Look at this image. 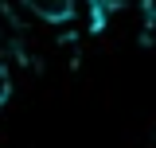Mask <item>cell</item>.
Returning a JSON list of instances; mask_svg holds the SVG:
<instances>
[{"label": "cell", "mask_w": 156, "mask_h": 148, "mask_svg": "<svg viewBox=\"0 0 156 148\" xmlns=\"http://www.w3.org/2000/svg\"><path fill=\"white\" fill-rule=\"evenodd\" d=\"M8 93H12V82H8V74H4V66H0V105L8 101Z\"/></svg>", "instance_id": "3"}, {"label": "cell", "mask_w": 156, "mask_h": 148, "mask_svg": "<svg viewBox=\"0 0 156 148\" xmlns=\"http://www.w3.org/2000/svg\"><path fill=\"white\" fill-rule=\"evenodd\" d=\"M144 8H148V16H156V0H144Z\"/></svg>", "instance_id": "4"}, {"label": "cell", "mask_w": 156, "mask_h": 148, "mask_svg": "<svg viewBox=\"0 0 156 148\" xmlns=\"http://www.w3.org/2000/svg\"><path fill=\"white\" fill-rule=\"evenodd\" d=\"M23 8L35 19H47V23H66L74 16V0H23Z\"/></svg>", "instance_id": "1"}, {"label": "cell", "mask_w": 156, "mask_h": 148, "mask_svg": "<svg viewBox=\"0 0 156 148\" xmlns=\"http://www.w3.org/2000/svg\"><path fill=\"white\" fill-rule=\"evenodd\" d=\"M94 4V16H98V23L105 19V12H117V8H125L129 0H90Z\"/></svg>", "instance_id": "2"}]
</instances>
